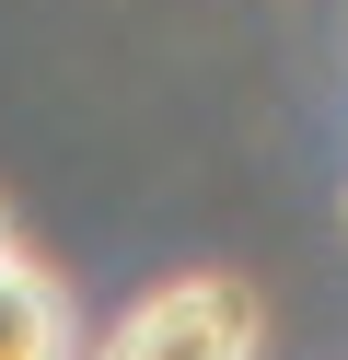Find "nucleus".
Instances as JSON below:
<instances>
[{
  "instance_id": "1",
  "label": "nucleus",
  "mask_w": 348,
  "mask_h": 360,
  "mask_svg": "<svg viewBox=\"0 0 348 360\" xmlns=\"http://www.w3.org/2000/svg\"><path fill=\"white\" fill-rule=\"evenodd\" d=\"M255 349H267V302L232 267H186L105 326V360H255Z\"/></svg>"
},
{
  "instance_id": "2",
  "label": "nucleus",
  "mask_w": 348,
  "mask_h": 360,
  "mask_svg": "<svg viewBox=\"0 0 348 360\" xmlns=\"http://www.w3.org/2000/svg\"><path fill=\"white\" fill-rule=\"evenodd\" d=\"M0 360H82V314L35 256L0 267Z\"/></svg>"
},
{
  "instance_id": "3",
  "label": "nucleus",
  "mask_w": 348,
  "mask_h": 360,
  "mask_svg": "<svg viewBox=\"0 0 348 360\" xmlns=\"http://www.w3.org/2000/svg\"><path fill=\"white\" fill-rule=\"evenodd\" d=\"M12 256H23V233H12V198H0V267H12Z\"/></svg>"
}]
</instances>
